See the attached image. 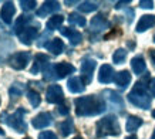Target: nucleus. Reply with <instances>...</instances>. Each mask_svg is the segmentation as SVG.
<instances>
[{
	"instance_id": "nucleus-1",
	"label": "nucleus",
	"mask_w": 155,
	"mask_h": 139,
	"mask_svg": "<svg viewBox=\"0 0 155 139\" xmlns=\"http://www.w3.org/2000/svg\"><path fill=\"white\" fill-rule=\"evenodd\" d=\"M75 104V114L78 116H94L98 115L105 109V102L97 95H87V97L77 98Z\"/></svg>"
},
{
	"instance_id": "nucleus-2",
	"label": "nucleus",
	"mask_w": 155,
	"mask_h": 139,
	"mask_svg": "<svg viewBox=\"0 0 155 139\" xmlns=\"http://www.w3.org/2000/svg\"><path fill=\"white\" fill-rule=\"evenodd\" d=\"M128 101L131 102L132 105L141 108V109H148L151 107V98L147 92V88L144 82H137L134 85V88L130 94H128Z\"/></svg>"
},
{
	"instance_id": "nucleus-3",
	"label": "nucleus",
	"mask_w": 155,
	"mask_h": 139,
	"mask_svg": "<svg viewBox=\"0 0 155 139\" xmlns=\"http://www.w3.org/2000/svg\"><path fill=\"white\" fill-rule=\"evenodd\" d=\"M120 124H118L117 116L107 115L103 119L97 122V136H105V135H120Z\"/></svg>"
},
{
	"instance_id": "nucleus-4",
	"label": "nucleus",
	"mask_w": 155,
	"mask_h": 139,
	"mask_svg": "<svg viewBox=\"0 0 155 139\" xmlns=\"http://www.w3.org/2000/svg\"><path fill=\"white\" fill-rule=\"evenodd\" d=\"M24 115H26V111L24 108H19L16 112H13L12 115H7V114H3L2 118H3V122H6L10 128H13L16 132L19 134H23L27 131V124L24 121Z\"/></svg>"
},
{
	"instance_id": "nucleus-5",
	"label": "nucleus",
	"mask_w": 155,
	"mask_h": 139,
	"mask_svg": "<svg viewBox=\"0 0 155 139\" xmlns=\"http://www.w3.org/2000/svg\"><path fill=\"white\" fill-rule=\"evenodd\" d=\"M30 53L28 51H19V53H14L13 56L10 57V65L14 70H24L27 67L28 61H30Z\"/></svg>"
},
{
	"instance_id": "nucleus-6",
	"label": "nucleus",
	"mask_w": 155,
	"mask_h": 139,
	"mask_svg": "<svg viewBox=\"0 0 155 139\" xmlns=\"http://www.w3.org/2000/svg\"><path fill=\"white\" fill-rule=\"evenodd\" d=\"M95 60L93 58H84L83 63H81V78H83V82L84 84H90L93 81V73L95 70Z\"/></svg>"
},
{
	"instance_id": "nucleus-7",
	"label": "nucleus",
	"mask_w": 155,
	"mask_h": 139,
	"mask_svg": "<svg viewBox=\"0 0 155 139\" xmlns=\"http://www.w3.org/2000/svg\"><path fill=\"white\" fill-rule=\"evenodd\" d=\"M38 33V24L37 26H33V27H24L21 31L17 33L19 36V40L26 46H30L31 43L36 40V36Z\"/></svg>"
},
{
	"instance_id": "nucleus-8",
	"label": "nucleus",
	"mask_w": 155,
	"mask_h": 139,
	"mask_svg": "<svg viewBox=\"0 0 155 139\" xmlns=\"http://www.w3.org/2000/svg\"><path fill=\"white\" fill-rule=\"evenodd\" d=\"M46 99L50 104H60L64 99V94L60 85H50L46 91Z\"/></svg>"
},
{
	"instance_id": "nucleus-9",
	"label": "nucleus",
	"mask_w": 155,
	"mask_h": 139,
	"mask_svg": "<svg viewBox=\"0 0 155 139\" xmlns=\"http://www.w3.org/2000/svg\"><path fill=\"white\" fill-rule=\"evenodd\" d=\"M31 124L36 129H43V128H47L53 124V115L50 112H41L33 118Z\"/></svg>"
},
{
	"instance_id": "nucleus-10",
	"label": "nucleus",
	"mask_w": 155,
	"mask_h": 139,
	"mask_svg": "<svg viewBox=\"0 0 155 139\" xmlns=\"http://www.w3.org/2000/svg\"><path fill=\"white\" fill-rule=\"evenodd\" d=\"M104 95H105V99H107V104L110 105V108L120 109V112L124 111V101H122V98L117 92H114V91H104Z\"/></svg>"
},
{
	"instance_id": "nucleus-11",
	"label": "nucleus",
	"mask_w": 155,
	"mask_h": 139,
	"mask_svg": "<svg viewBox=\"0 0 155 139\" xmlns=\"http://www.w3.org/2000/svg\"><path fill=\"white\" fill-rule=\"evenodd\" d=\"M14 14H16V7H14L13 2H5L2 6V11H0V19L6 24H12Z\"/></svg>"
},
{
	"instance_id": "nucleus-12",
	"label": "nucleus",
	"mask_w": 155,
	"mask_h": 139,
	"mask_svg": "<svg viewBox=\"0 0 155 139\" xmlns=\"http://www.w3.org/2000/svg\"><path fill=\"white\" fill-rule=\"evenodd\" d=\"M60 31H61V34H63L64 37H67L68 40H70L71 46H78V44L83 41V36H81V33L77 31V30H74V28L61 27Z\"/></svg>"
},
{
	"instance_id": "nucleus-13",
	"label": "nucleus",
	"mask_w": 155,
	"mask_h": 139,
	"mask_svg": "<svg viewBox=\"0 0 155 139\" xmlns=\"http://www.w3.org/2000/svg\"><path fill=\"white\" fill-rule=\"evenodd\" d=\"M152 26H155V16L154 14H144L141 16V19L137 24L135 31L137 33H144L147 31L148 28H151Z\"/></svg>"
},
{
	"instance_id": "nucleus-14",
	"label": "nucleus",
	"mask_w": 155,
	"mask_h": 139,
	"mask_svg": "<svg viewBox=\"0 0 155 139\" xmlns=\"http://www.w3.org/2000/svg\"><path fill=\"white\" fill-rule=\"evenodd\" d=\"M50 63H48V57L46 54H37L34 58V64L31 67V74H38L40 71H44L47 68Z\"/></svg>"
},
{
	"instance_id": "nucleus-15",
	"label": "nucleus",
	"mask_w": 155,
	"mask_h": 139,
	"mask_svg": "<svg viewBox=\"0 0 155 139\" xmlns=\"http://www.w3.org/2000/svg\"><path fill=\"white\" fill-rule=\"evenodd\" d=\"M60 7L61 6L58 2H44L41 7L37 10V16L38 17H46V16L54 13V11H58Z\"/></svg>"
},
{
	"instance_id": "nucleus-16",
	"label": "nucleus",
	"mask_w": 155,
	"mask_h": 139,
	"mask_svg": "<svg viewBox=\"0 0 155 139\" xmlns=\"http://www.w3.org/2000/svg\"><path fill=\"white\" fill-rule=\"evenodd\" d=\"M54 70H56V74H57V78H64L67 77L68 74H73L75 71V67L70 63H66V61H63V63H58V64L54 65Z\"/></svg>"
},
{
	"instance_id": "nucleus-17",
	"label": "nucleus",
	"mask_w": 155,
	"mask_h": 139,
	"mask_svg": "<svg viewBox=\"0 0 155 139\" xmlns=\"http://www.w3.org/2000/svg\"><path fill=\"white\" fill-rule=\"evenodd\" d=\"M114 78V68L110 64L101 65L98 73V81L101 84H110Z\"/></svg>"
},
{
	"instance_id": "nucleus-18",
	"label": "nucleus",
	"mask_w": 155,
	"mask_h": 139,
	"mask_svg": "<svg viewBox=\"0 0 155 139\" xmlns=\"http://www.w3.org/2000/svg\"><path fill=\"white\" fill-rule=\"evenodd\" d=\"M67 87H68V91L73 94H80L84 91L85 85L83 82V79H80L78 77H71L67 82Z\"/></svg>"
},
{
	"instance_id": "nucleus-19",
	"label": "nucleus",
	"mask_w": 155,
	"mask_h": 139,
	"mask_svg": "<svg viewBox=\"0 0 155 139\" xmlns=\"http://www.w3.org/2000/svg\"><path fill=\"white\" fill-rule=\"evenodd\" d=\"M131 68L132 71L135 73L137 75H141L147 68V64H145V60L142 56H135L134 58L131 60Z\"/></svg>"
},
{
	"instance_id": "nucleus-20",
	"label": "nucleus",
	"mask_w": 155,
	"mask_h": 139,
	"mask_svg": "<svg viewBox=\"0 0 155 139\" xmlns=\"http://www.w3.org/2000/svg\"><path fill=\"white\" fill-rule=\"evenodd\" d=\"M130 82H131V74H130V71L122 70V71L117 73V75H115V84H117L120 88H125V87H128Z\"/></svg>"
},
{
	"instance_id": "nucleus-21",
	"label": "nucleus",
	"mask_w": 155,
	"mask_h": 139,
	"mask_svg": "<svg viewBox=\"0 0 155 139\" xmlns=\"http://www.w3.org/2000/svg\"><path fill=\"white\" fill-rule=\"evenodd\" d=\"M46 48H47L51 54L58 56V54H61V53L64 51V43L61 41L60 38H53L51 41H48L47 44H46Z\"/></svg>"
},
{
	"instance_id": "nucleus-22",
	"label": "nucleus",
	"mask_w": 155,
	"mask_h": 139,
	"mask_svg": "<svg viewBox=\"0 0 155 139\" xmlns=\"http://www.w3.org/2000/svg\"><path fill=\"white\" fill-rule=\"evenodd\" d=\"M108 26H110V23H108L107 19H105L104 16H101V14L93 17V20H91V28H93L94 31H103Z\"/></svg>"
},
{
	"instance_id": "nucleus-23",
	"label": "nucleus",
	"mask_w": 155,
	"mask_h": 139,
	"mask_svg": "<svg viewBox=\"0 0 155 139\" xmlns=\"http://www.w3.org/2000/svg\"><path fill=\"white\" fill-rule=\"evenodd\" d=\"M33 21V16H28V14H21L20 17H17L16 23H14V31L19 33L21 31L24 27H27L28 23Z\"/></svg>"
},
{
	"instance_id": "nucleus-24",
	"label": "nucleus",
	"mask_w": 155,
	"mask_h": 139,
	"mask_svg": "<svg viewBox=\"0 0 155 139\" xmlns=\"http://www.w3.org/2000/svg\"><path fill=\"white\" fill-rule=\"evenodd\" d=\"M141 125H142V119H141V118H140V116H135V115H131V116H128L125 128H127L128 132H135V131L138 129Z\"/></svg>"
},
{
	"instance_id": "nucleus-25",
	"label": "nucleus",
	"mask_w": 155,
	"mask_h": 139,
	"mask_svg": "<svg viewBox=\"0 0 155 139\" xmlns=\"http://www.w3.org/2000/svg\"><path fill=\"white\" fill-rule=\"evenodd\" d=\"M58 129H60L61 135L63 136H68V135L74 131V124H73V119H66L64 122H61L58 125Z\"/></svg>"
},
{
	"instance_id": "nucleus-26",
	"label": "nucleus",
	"mask_w": 155,
	"mask_h": 139,
	"mask_svg": "<svg viewBox=\"0 0 155 139\" xmlns=\"http://www.w3.org/2000/svg\"><path fill=\"white\" fill-rule=\"evenodd\" d=\"M63 21H64V17H63L61 14H56V16L50 17V20L47 21V28L50 31H53V30H56V28L60 27L61 24H63Z\"/></svg>"
},
{
	"instance_id": "nucleus-27",
	"label": "nucleus",
	"mask_w": 155,
	"mask_h": 139,
	"mask_svg": "<svg viewBox=\"0 0 155 139\" xmlns=\"http://www.w3.org/2000/svg\"><path fill=\"white\" fill-rule=\"evenodd\" d=\"M27 99L30 102V105L31 107H38L40 105V102H41V98H40V94L36 92L34 89H28L27 91Z\"/></svg>"
},
{
	"instance_id": "nucleus-28",
	"label": "nucleus",
	"mask_w": 155,
	"mask_h": 139,
	"mask_svg": "<svg viewBox=\"0 0 155 139\" xmlns=\"http://www.w3.org/2000/svg\"><path fill=\"white\" fill-rule=\"evenodd\" d=\"M68 23L75 24V26H80V27H84L85 24H87V21H85V19L83 16H80V14L71 13L70 16H68Z\"/></svg>"
},
{
	"instance_id": "nucleus-29",
	"label": "nucleus",
	"mask_w": 155,
	"mask_h": 139,
	"mask_svg": "<svg viewBox=\"0 0 155 139\" xmlns=\"http://www.w3.org/2000/svg\"><path fill=\"white\" fill-rule=\"evenodd\" d=\"M98 9V5L97 3H93V2H83L80 3L78 6V10L83 11V13H91V11H94V10Z\"/></svg>"
},
{
	"instance_id": "nucleus-30",
	"label": "nucleus",
	"mask_w": 155,
	"mask_h": 139,
	"mask_svg": "<svg viewBox=\"0 0 155 139\" xmlns=\"http://www.w3.org/2000/svg\"><path fill=\"white\" fill-rule=\"evenodd\" d=\"M125 58H127V50H124V48H118L113 54V61L115 64H122Z\"/></svg>"
},
{
	"instance_id": "nucleus-31",
	"label": "nucleus",
	"mask_w": 155,
	"mask_h": 139,
	"mask_svg": "<svg viewBox=\"0 0 155 139\" xmlns=\"http://www.w3.org/2000/svg\"><path fill=\"white\" fill-rule=\"evenodd\" d=\"M23 91H24V87L21 85V84H19V82H16V84H13L12 87H10V89H9V94H10V97L12 98H19L21 94H23Z\"/></svg>"
},
{
	"instance_id": "nucleus-32",
	"label": "nucleus",
	"mask_w": 155,
	"mask_h": 139,
	"mask_svg": "<svg viewBox=\"0 0 155 139\" xmlns=\"http://www.w3.org/2000/svg\"><path fill=\"white\" fill-rule=\"evenodd\" d=\"M43 73H44V79H47V81L57 79V74H56V70H54V65H48Z\"/></svg>"
},
{
	"instance_id": "nucleus-33",
	"label": "nucleus",
	"mask_w": 155,
	"mask_h": 139,
	"mask_svg": "<svg viewBox=\"0 0 155 139\" xmlns=\"http://www.w3.org/2000/svg\"><path fill=\"white\" fill-rule=\"evenodd\" d=\"M20 6H21V9L24 11H30V10H33L36 7V2H33V0H20Z\"/></svg>"
},
{
	"instance_id": "nucleus-34",
	"label": "nucleus",
	"mask_w": 155,
	"mask_h": 139,
	"mask_svg": "<svg viewBox=\"0 0 155 139\" xmlns=\"http://www.w3.org/2000/svg\"><path fill=\"white\" fill-rule=\"evenodd\" d=\"M38 139H58V138L51 131H44V132H41V134L38 135Z\"/></svg>"
},
{
	"instance_id": "nucleus-35",
	"label": "nucleus",
	"mask_w": 155,
	"mask_h": 139,
	"mask_svg": "<svg viewBox=\"0 0 155 139\" xmlns=\"http://www.w3.org/2000/svg\"><path fill=\"white\" fill-rule=\"evenodd\" d=\"M140 7L141 9H152L154 7V2H151V0H141L140 2Z\"/></svg>"
},
{
	"instance_id": "nucleus-36",
	"label": "nucleus",
	"mask_w": 155,
	"mask_h": 139,
	"mask_svg": "<svg viewBox=\"0 0 155 139\" xmlns=\"http://www.w3.org/2000/svg\"><path fill=\"white\" fill-rule=\"evenodd\" d=\"M57 111H58V114H60V115H67V114L70 112V109H68V107H67V105H60V107L57 108Z\"/></svg>"
},
{
	"instance_id": "nucleus-37",
	"label": "nucleus",
	"mask_w": 155,
	"mask_h": 139,
	"mask_svg": "<svg viewBox=\"0 0 155 139\" xmlns=\"http://www.w3.org/2000/svg\"><path fill=\"white\" fill-rule=\"evenodd\" d=\"M150 89H151V94L155 97V78L151 79V82H150Z\"/></svg>"
},
{
	"instance_id": "nucleus-38",
	"label": "nucleus",
	"mask_w": 155,
	"mask_h": 139,
	"mask_svg": "<svg viewBox=\"0 0 155 139\" xmlns=\"http://www.w3.org/2000/svg\"><path fill=\"white\" fill-rule=\"evenodd\" d=\"M124 5H130V2H118L117 5H115V9H121Z\"/></svg>"
},
{
	"instance_id": "nucleus-39",
	"label": "nucleus",
	"mask_w": 155,
	"mask_h": 139,
	"mask_svg": "<svg viewBox=\"0 0 155 139\" xmlns=\"http://www.w3.org/2000/svg\"><path fill=\"white\" fill-rule=\"evenodd\" d=\"M150 56H151V60H152V63H154V65H155V50H150Z\"/></svg>"
},
{
	"instance_id": "nucleus-40",
	"label": "nucleus",
	"mask_w": 155,
	"mask_h": 139,
	"mask_svg": "<svg viewBox=\"0 0 155 139\" xmlns=\"http://www.w3.org/2000/svg\"><path fill=\"white\" fill-rule=\"evenodd\" d=\"M74 3H77V2H68V0L66 2V5H74Z\"/></svg>"
},
{
	"instance_id": "nucleus-41",
	"label": "nucleus",
	"mask_w": 155,
	"mask_h": 139,
	"mask_svg": "<svg viewBox=\"0 0 155 139\" xmlns=\"http://www.w3.org/2000/svg\"><path fill=\"white\" fill-rule=\"evenodd\" d=\"M0 135H2V136H3V135H5V131L2 129V128H0Z\"/></svg>"
},
{
	"instance_id": "nucleus-42",
	"label": "nucleus",
	"mask_w": 155,
	"mask_h": 139,
	"mask_svg": "<svg viewBox=\"0 0 155 139\" xmlns=\"http://www.w3.org/2000/svg\"><path fill=\"white\" fill-rule=\"evenodd\" d=\"M151 139H155V131L152 132V136H151Z\"/></svg>"
},
{
	"instance_id": "nucleus-43",
	"label": "nucleus",
	"mask_w": 155,
	"mask_h": 139,
	"mask_svg": "<svg viewBox=\"0 0 155 139\" xmlns=\"http://www.w3.org/2000/svg\"><path fill=\"white\" fill-rule=\"evenodd\" d=\"M125 139H137L135 136H128V138H125Z\"/></svg>"
},
{
	"instance_id": "nucleus-44",
	"label": "nucleus",
	"mask_w": 155,
	"mask_h": 139,
	"mask_svg": "<svg viewBox=\"0 0 155 139\" xmlns=\"http://www.w3.org/2000/svg\"><path fill=\"white\" fill-rule=\"evenodd\" d=\"M74 139H83V138H81V136H75Z\"/></svg>"
},
{
	"instance_id": "nucleus-45",
	"label": "nucleus",
	"mask_w": 155,
	"mask_h": 139,
	"mask_svg": "<svg viewBox=\"0 0 155 139\" xmlns=\"http://www.w3.org/2000/svg\"><path fill=\"white\" fill-rule=\"evenodd\" d=\"M152 116H154V118H155V109H154V111H152Z\"/></svg>"
},
{
	"instance_id": "nucleus-46",
	"label": "nucleus",
	"mask_w": 155,
	"mask_h": 139,
	"mask_svg": "<svg viewBox=\"0 0 155 139\" xmlns=\"http://www.w3.org/2000/svg\"><path fill=\"white\" fill-rule=\"evenodd\" d=\"M154 41H155V36H154Z\"/></svg>"
},
{
	"instance_id": "nucleus-47",
	"label": "nucleus",
	"mask_w": 155,
	"mask_h": 139,
	"mask_svg": "<svg viewBox=\"0 0 155 139\" xmlns=\"http://www.w3.org/2000/svg\"><path fill=\"white\" fill-rule=\"evenodd\" d=\"M24 139H30V138H24Z\"/></svg>"
}]
</instances>
